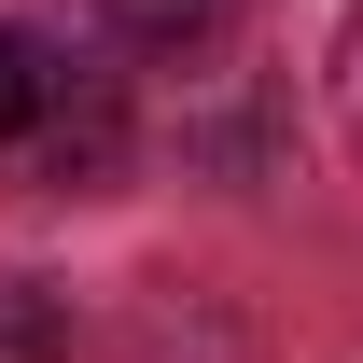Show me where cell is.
I'll return each instance as SVG.
<instances>
[{
  "label": "cell",
  "mask_w": 363,
  "mask_h": 363,
  "mask_svg": "<svg viewBox=\"0 0 363 363\" xmlns=\"http://www.w3.org/2000/svg\"><path fill=\"white\" fill-rule=\"evenodd\" d=\"M56 126V56L28 28H0V140H43Z\"/></svg>",
  "instance_id": "6da1fadb"
},
{
  "label": "cell",
  "mask_w": 363,
  "mask_h": 363,
  "mask_svg": "<svg viewBox=\"0 0 363 363\" xmlns=\"http://www.w3.org/2000/svg\"><path fill=\"white\" fill-rule=\"evenodd\" d=\"M210 14H224V0H112V28H126V43H196Z\"/></svg>",
  "instance_id": "7a4b0ae2"
},
{
  "label": "cell",
  "mask_w": 363,
  "mask_h": 363,
  "mask_svg": "<svg viewBox=\"0 0 363 363\" xmlns=\"http://www.w3.org/2000/svg\"><path fill=\"white\" fill-rule=\"evenodd\" d=\"M335 140H350V154H363V14H350V28H335Z\"/></svg>",
  "instance_id": "3957f363"
}]
</instances>
